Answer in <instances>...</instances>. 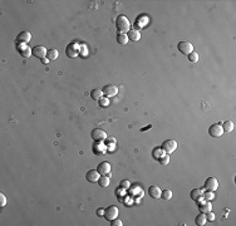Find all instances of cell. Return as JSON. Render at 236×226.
<instances>
[{
  "instance_id": "cell-1",
  "label": "cell",
  "mask_w": 236,
  "mask_h": 226,
  "mask_svg": "<svg viewBox=\"0 0 236 226\" xmlns=\"http://www.w3.org/2000/svg\"><path fill=\"white\" fill-rule=\"evenodd\" d=\"M116 28L122 34L128 33L131 30V23L128 20V18H126L125 15H118L116 19Z\"/></svg>"
},
{
  "instance_id": "cell-2",
  "label": "cell",
  "mask_w": 236,
  "mask_h": 226,
  "mask_svg": "<svg viewBox=\"0 0 236 226\" xmlns=\"http://www.w3.org/2000/svg\"><path fill=\"white\" fill-rule=\"evenodd\" d=\"M177 148V142L173 140H167L162 143V150L164 151L166 154H171L172 152H175Z\"/></svg>"
},
{
  "instance_id": "cell-3",
  "label": "cell",
  "mask_w": 236,
  "mask_h": 226,
  "mask_svg": "<svg viewBox=\"0 0 236 226\" xmlns=\"http://www.w3.org/2000/svg\"><path fill=\"white\" fill-rule=\"evenodd\" d=\"M177 48H178V50H180L182 54H185V55H188L190 53L194 52V45H192L190 41H180L178 45H177Z\"/></svg>"
},
{
  "instance_id": "cell-4",
  "label": "cell",
  "mask_w": 236,
  "mask_h": 226,
  "mask_svg": "<svg viewBox=\"0 0 236 226\" xmlns=\"http://www.w3.org/2000/svg\"><path fill=\"white\" fill-rule=\"evenodd\" d=\"M65 53L69 58H77L79 54V45L78 43H72L65 48Z\"/></svg>"
},
{
  "instance_id": "cell-5",
  "label": "cell",
  "mask_w": 236,
  "mask_h": 226,
  "mask_svg": "<svg viewBox=\"0 0 236 226\" xmlns=\"http://www.w3.org/2000/svg\"><path fill=\"white\" fill-rule=\"evenodd\" d=\"M208 133H210V136H212V137H221V136L224 134L222 126H221L220 123H215V124L210 126Z\"/></svg>"
},
{
  "instance_id": "cell-6",
  "label": "cell",
  "mask_w": 236,
  "mask_h": 226,
  "mask_svg": "<svg viewBox=\"0 0 236 226\" xmlns=\"http://www.w3.org/2000/svg\"><path fill=\"white\" fill-rule=\"evenodd\" d=\"M102 92H103V96L109 98V97H114L117 93H118V88L117 85L114 84H107L103 89H102Z\"/></svg>"
},
{
  "instance_id": "cell-7",
  "label": "cell",
  "mask_w": 236,
  "mask_h": 226,
  "mask_svg": "<svg viewBox=\"0 0 236 226\" xmlns=\"http://www.w3.org/2000/svg\"><path fill=\"white\" fill-rule=\"evenodd\" d=\"M118 214H120V211L116 206H108V209L104 210V217L108 221H112L113 219L118 217Z\"/></svg>"
},
{
  "instance_id": "cell-8",
  "label": "cell",
  "mask_w": 236,
  "mask_h": 226,
  "mask_svg": "<svg viewBox=\"0 0 236 226\" xmlns=\"http://www.w3.org/2000/svg\"><path fill=\"white\" fill-rule=\"evenodd\" d=\"M92 138L96 141V142H102L103 140L107 138V133L103 131V129H99V128H96L92 131Z\"/></svg>"
},
{
  "instance_id": "cell-9",
  "label": "cell",
  "mask_w": 236,
  "mask_h": 226,
  "mask_svg": "<svg viewBox=\"0 0 236 226\" xmlns=\"http://www.w3.org/2000/svg\"><path fill=\"white\" fill-rule=\"evenodd\" d=\"M205 187L206 190L208 191H216L219 189V182L215 177H208L206 181H205Z\"/></svg>"
},
{
  "instance_id": "cell-10",
  "label": "cell",
  "mask_w": 236,
  "mask_h": 226,
  "mask_svg": "<svg viewBox=\"0 0 236 226\" xmlns=\"http://www.w3.org/2000/svg\"><path fill=\"white\" fill-rule=\"evenodd\" d=\"M46 53H48V50H46L45 47H43V45H35V47L32 49V54L39 59L46 57Z\"/></svg>"
},
{
  "instance_id": "cell-11",
  "label": "cell",
  "mask_w": 236,
  "mask_h": 226,
  "mask_svg": "<svg viewBox=\"0 0 236 226\" xmlns=\"http://www.w3.org/2000/svg\"><path fill=\"white\" fill-rule=\"evenodd\" d=\"M97 171L101 176H109L111 175V163L109 162H101L97 167Z\"/></svg>"
},
{
  "instance_id": "cell-12",
  "label": "cell",
  "mask_w": 236,
  "mask_h": 226,
  "mask_svg": "<svg viewBox=\"0 0 236 226\" xmlns=\"http://www.w3.org/2000/svg\"><path fill=\"white\" fill-rule=\"evenodd\" d=\"M99 177H101V175H99V172H98L97 170H89V171L87 172V175H85L87 181H88V182H90V184L98 182Z\"/></svg>"
},
{
  "instance_id": "cell-13",
  "label": "cell",
  "mask_w": 236,
  "mask_h": 226,
  "mask_svg": "<svg viewBox=\"0 0 236 226\" xmlns=\"http://www.w3.org/2000/svg\"><path fill=\"white\" fill-rule=\"evenodd\" d=\"M30 39H32V34L29 32H21L16 38V43L18 44H25V43H29Z\"/></svg>"
},
{
  "instance_id": "cell-14",
  "label": "cell",
  "mask_w": 236,
  "mask_h": 226,
  "mask_svg": "<svg viewBox=\"0 0 236 226\" xmlns=\"http://www.w3.org/2000/svg\"><path fill=\"white\" fill-rule=\"evenodd\" d=\"M199 202V201H197ZM199 209L202 214H207L208 211H212V203L210 201H203V202H199Z\"/></svg>"
},
{
  "instance_id": "cell-15",
  "label": "cell",
  "mask_w": 236,
  "mask_h": 226,
  "mask_svg": "<svg viewBox=\"0 0 236 226\" xmlns=\"http://www.w3.org/2000/svg\"><path fill=\"white\" fill-rule=\"evenodd\" d=\"M161 193H162V190L158 187V186H151L148 189V195L152 197V198H160L161 197Z\"/></svg>"
},
{
  "instance_id": "cell-16",
  "label": "cell",
  "mask_w": 236,
  "mask_h": 226,
  "mask_svg": "<svg viewBox=\"0 0 236 226\" xmlns=\"http://www.w3.org/2000/svg\"><path fill=\"white\" fill-rule=\"evenodd\" d=\"M127 37H128V40H132V41H138V40L141 39V33H139L138 30L132 29V30H129V32H128Z\"/></svg>"
},
{
  "instance_id": "cell-17",
  "label": "cell",
  "mask_w": 236,
  "mask_h": 226,
  "mask_svg": "<svg viewBox=\"0 0 236 226\" xmlns=\"http://www.w3.org/2000/svg\"><path fill=\"white\" fill-rule=\"evenodd\" d=\"M90 97H92V99H94V101H99V99L103 97L102 89H98V88L92 89V90H90Z\"/></svg>"
},
{
  "instance_id": "cell-18",
  "label": "cell",
  "mask_w": 236,
  "mask_h": 226,
  "mask_svg": "<svg viewBox=\"0 0 236 226\" xmlns=\"http://www.w3.org/2000/svg\"><path fill=\"white\" fill-rule=\"evenodd\" d=\"M190 196H191V198H192L194 201H199V200L203 198V197H202V191H201L200 189H194V190L191 191Z\"/></svg>"
},
{
  "instance_id": "cell-19",
  "label": "cell",
  "mask_w": 236,
  "mask_h": 226,
  "mask_svg": "<svg viewBox=\"0 0 236 226\" xmlns=\"http://www.w3.org/2000/svg\"><path fill=\"white\" fill-rule=\"evenodd\" d=\"M206 221H207V219H206V215L205 214H199L197 216H196V219H195V224L197 225V226H203L205 224H206Z\"/></svg>"
},
{
  "instance_id": "cell-20",
  "label": "cell",
  "mask_w": 236,
  "mask_h": 226,
  "mask_svg": "<svg viewBox=\"0 0 236 226\" xmlns=\"http://www.w3.org/2000/svg\"><path fill=\"white\" fill-rule=\"evenodd\" d=\"M58 55H59V52L57 49H48V53H46V58H48L49 60L58 59Z\"/></svg>"
},
{
  "instance_id": "cell-21",
  "label": "cell",
  "mask_w": 236,
  "mask_h": 226,
  "mask_svg": "<svg viewBox=\"0 0 236 226\" xmlns=\"http://www.w3.org/2000/svg\"><path fill=\"white\" fill-rule=\"evenodd\" d=\"M98 184H99V186H102V187H108L109 184H111L109 176H101L99 180H98Z\"/></svg>"
},
{
  "instance_id": "cell-22",
  "label": "cell",
  "mask_w": 236,
  "mask_h": 226,
  "mask_svg": "<svg viewBox=\"0 0 236 226\" xmlns=\"http://www.w3.org/2000/svg\"><path fill=\"white\" fill-rule=\"evenodd\" d=\"M93 150H94V152H96V154H104L106 153V146L104 145H102V143H98V145H96L93 147Z\"/></svg>"
},
{
  "instance_id": "cell-23",
  "label": "cell",
  "mask_w": 236,
  "mask_h": 226,
  "mask_svg": "<svg viewBox=\"0 0 236 226\" xmlns=\"http://www.w3.org/2000/svg\"><path fill=\"white\" fill-rule=\"evenodd\" d=\"M117 41L120 43L121 45H126L127 43H128V37H127V34H118L117 35Z\"/></svg>"
},
{
  "instance_id": "cell-24",
  "label": "cell",
  "mask_w": 236,
  "mask_h": 226,
  "mask_svg": "<svg viewBox=\"0 0 236 226\" xmlns=\"http://www.w3.org/2000/svg\"><path fill=\"white\" fill-rule=\"evenodd\" d=\"M222 129H224V132H231L232 129H234V123L231 122V121H226V122H224V124H222Z\"/></svg>"
},
{
  "instance_id": "cell-25",
  "label": "cell",
  "mask_w": 236,
  "mask_h": 226,
  "mask_svg": "<svg viewBox=\"0 0 236 226\" xmlns=\"http://www.w3.org/2000/svg\"><path fill=\"white\" fill-rule=\"evenodd\" d=\"M20 54H21L23 57H29V55L32 54V49L28 47L27 44H24V48L20 49Z\"/></svg>"
},
{
  "instance_id": "cell-26",
  "label": "cell",
  "mask_w": 236,
  "mask_h": 226,
  "mask_svg": "<svg viewBox=\"0 0 236 226\" xmlns=\"http://www.w3.org/2000/svg\"><path fill=\"white\" fill-rule=\"evenodd\" d=\"M164 154H166V153H164V151H163L162 148H156V150L153 151V157L157 158V160H160V158L163 157Z\"/></svg>"
},
{
  "instance_id": "cell-27",
  "label": "cell",
  "mask_w": 236,
  "mask_h": 226,
  "mask_svg": "<svg viewBox=\"0 0 236 226\" xmlns=\"http://www.w3.org/2000/svg\"><path fill=\"white\" fill-rule=\"evenodd\" d=\"M161 197L163 198V200H170L171 197H172V191L171 190H163L162 191V193H161Z\"/></svg>"
},
{
  "instance_id": "cell-28",
  "label": "cell",
  "mask_w": 236,
  "mask_h": 226,
  "mask_svg": "<svg viewBox=\"0 0 236 226\" xmlns=\"http://www.w3.org/2000/svg\"><path fill=\"white\" fill-rule=\"evenodd\" d=\"M187 57H188V60H190L191 63H197V62H199V54H197V53H195V52L190 53Z\"/></svg>"
},
{
  "instance_id": "cell-29",
  "label": "cell",
  "mask_w": 236,
  "mask_h": 226,
  "mask_svg": "<svg viewBox=\"0 0 236 226\" xmlns=\"http://www.w3.org/2000/svg\"><path fill=\"white\" fill-rule=\"evenodd\" d=\"M202 197L205 198V201H211V200H214V197H215L214 191H208V190H207V192H206V193H203V195H202Z\"/></svg>"
},
{
  "instance_id": "cell-30",
  "label": "cell",
  "mask_w": 236,
  "mask_h": 226,
  "mask_svg": "<svg viewBox=\"0 0 236 226\" xmlns=\"http://www.w3.org/2000/svg\"><path fill=\"white\" fill-rule=\"evenodd\" d=\"M99 106H101V107H108V106H109V99H108L107 97H102V98L99 99Z\"/></svg>"
},
{
  "instance_id": "cell-31",
  "label": "cell",
  "mask_w": 236,
  "mask_h": 226,
  "mask_svg": "<svg viewBox=\"0 0 236 226\" xmlns=\"http://www.w3.org/2000/svg\"><path fill=\"white\" fill-rule=\"evenodd\" d=\"M160 161H161V165H168L170 163V157H168V154H164L163 157H161L160 158Z\"/></svg>"
},
{
  "instance_id": "cell-32",
  "label": "cell",
  "mask_w": 236,
  "mask_h": 226,
  "mask_svg": "<svg viewBox=\"0 0 236 226\" xmlns=\"http://www.w3.org/2000/svg\"><path fill=\"white\" fill-rule=\"evenodd\" d=\"M7 205V197L4 193H0V206H5Z\"/></svg>"
},
{
  "instance_id": "cell-33",
  "label": "cell",
  "mask_w": 236,
  "mask_h": 226,
  "mask_svg": "<svg viewBox=\"0 0 236 226\" xmlns=\"http://www.w3.org/2000/svg\"><path fill=\"white\" fill-rule=\"evenodd\" d=\"M111 225H112V226H122L123 222H122L120 219H117V217H116V219L112 220V224H111Z\"/></svg>"
},
{
  "instance_id": "cell-34",
  "label": "cell",
  "mask_w": 236,
  "mask_h": 226,
  "mask_svg": "<svg viewBox=\"0 0 236 226\" xmlns=\"http://www.w3.org/2000/svg\"><path fill=\"white\" fill-rule=\"evenodd\" d=\"M206 219H207L208 221H214V220H215V214L212 212V211H208V212L206 214Z\"/></svg>"
},
{
  "instance_id": "cell-35",
  "label": "cell",
  "mask_w": 236,
  "mask_h": 226,
  "mask_svg": "<svg viewBox=\"0 0 236 226\" xmlns=\"http://www.w3.org/2000/svg\"><path fill=\"white\" fill-rule=\"evenodd\" d=\"M121 184H122V187H123V189H127V187H129V184H131V182H129L128 180H123Z\"/></svg>"
},
{
  "instance_id": "cell-36",
  "label": "cell",
  "mask_w": 236,
  "mask_h": 226,
  "mask_svg": "<svg viewBox=\"0 0 236 226\" xmlns=\"http://www.w3.org/2000/svg\"><path fill=\"white\" fill-rule=\"evenodd\" d=\"M97 215L98 216H104V209H98L97 210Z\"/></svg>"
},
{
  "instance_id": "cell-37",
  "label": "cell",
  "mask_w": 236,
  "mask_h": 226,
  "mask_svg": "<svg viewBox=\"0 0 236 226\" xmlns=\"http://www.w3.org/2000/svg\"><path fill=\"white\" fill-rule=\"evenodd\" d=\"M40 60H42V63H43V64H48V63H49V59H48V58H46V57H44V58H42Z\"/></svg>"
},
{
  "instance_id": "cell-38",
  "label": "cell",
  "mask_w": 236,
  "mask_h": 226,
  "mask_svg": "<svg viewBox=\"0 0 236 226\" xmlns=\"http://www.w3.org/2000/svg\"><path fill=\"white\" fill-rule=\"evenodd\" d=\"M106 140H107V143H108V142H112V143H116V140H114L113 137H107Z\"/></svg>"
}]
</instances>
